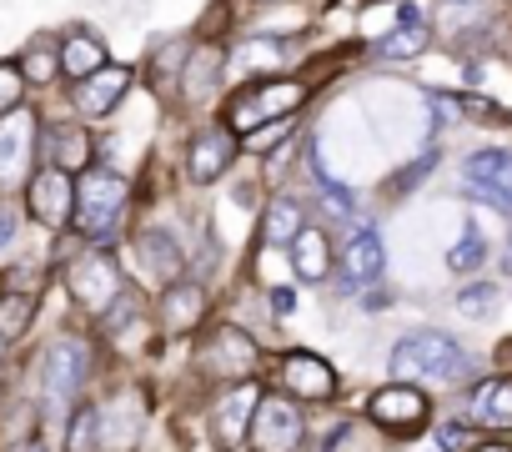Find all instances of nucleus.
Wrapping results in <instances>:
<instances>
[{
	"mask_svg": "<svg viewBox=\"0 0 512 452\" xmlns=\"http://www.w3.org/2000/svg\"><path fill=\"white\" fill-rule=\"evenodd\" d=\"M31 156H36V116L21 106L0 116V191H16L31 181Z\"/></svg>",
	"mask_w": 512,
	"mask_h": 452,
	"instance_id": "7ed1b4c3",
	"label": "nucleus"
},
{
	"mask_svg": "<svg viewBox=\"0 0 512 452\" xmlns=\"http://www.w3.org/2000/svg\"><path fill=\"white\" fill-rule=\"evenodd\" d=\"M302 81H277V86H262V91H246L241 101H236V111H231V131H256L262 121H272V116H292L297 106H302Z\"/></svg>",
	"mask_w": 512,
	"mask_h": 452,
	"instance_id": "39448f33",
	"label": "nucleus"
},
{
	"mask_svg": "<svg viewBox=\"0 0 512 452\" xmlns=\"http://www.w3.org/2000/svg\"><path fill=\"white\" fill-rule=\"evenodd\" d=\"M16 232H21L16 211H11V206H0V247H11V242H16Z\"/></svg>",
	"mask_w": 512,
	"mask_h": 452,
	"instance_id": "f704fd0d",
	"label": "nucleus"
},
{
	"mask_svg": "<svg viewBox=\"0 0 512 452\" xmlns=\"http://www.w3.org/2000/svg\"><path fill=\"white\" fill-rule=\"evenodd\" d=\"M66 287H71V297L86 312H106L111 297L121 292V277H116V262L111 257H81V262L66 267Z\"/></svg>",
	"mask_w": 512,
	"mask_h": 452,
	"instance_id": "6e6552de",
	"label": "nucleus"
},
{
	"mask_svg": "<svg viewBox=\"0 0 512 452\" xmlns=\"http://www.w3.org/2000/svg\"><path fill=\"white\" fill-rule=\"evenodd\" d=\"M292 252H297V277H302V282H322V277H327L332 252H327V237L317 232V226H307V232L292 242Z\"/></svg>",
	"mask_w": 512,
	"mask_h": 452,
	"instance_id": "4be33fe9",
	"label": "nucleus"
},
{
	"mask_svg": "<svg viewBox=\"0 0 512 452\" xmlns=\"http://www.w3.org/2000/svg\"><path fill=\"white\" fill-rule=\"evenodd\" d=\"M482 257H487V242L477 237V232H467L452 252H447V272H457V277H467V272H477L482 267Z\"/></svg>",
	"mask_w": 512,
	"mask_h": 452,
	"instance_id": "c85d7f7f",
	"label": "nucleus"
},
{
	"mask_svg": "<svg viewBox=\"0 0 512 452\" xmlns=\"http://www.w3.org/2000/svg\"><path fill=\"white\" fill-rule=\"evenodd\" d=\"M382 272H387L382 237L372 232V226H362V232L347 242V287H372V282H382Z\"/></svg>",
	"mask_w": 512,
	"mask_h": 452,
	"instance_id": "4468645a",
	"label": "nucleus"
},
{
	"mask_svg": "<svg viewBox=\"0 0 512 452\" xmlns=\"http://www.w3.org/2000/svg\"><path fill=\"white\" fill-rule=\"evenodd\" d=\"M437 442H442V452H457V447H467V427L462 422H442L437 427Z\"/></svg>",
	"mask_w": 512,
	"mask_h": 452,
	"instance_id": "72a5a7b5",
	"label": "nucleus"
},
{
	"mask_svg": "<svg viewBox=\"0 0 512 452\" xmlns=\"http://www.w3.org/2000/svg\"><path fill=\"white\" fill-rule=\"evenodd\" d=\"M136 252H141V267H146V277H156V282H166V287H176V277H181V252H176V242L166 237V232H141L136 237Z\"/></svg>",
	"mask_w": 512,
	"mask_h": 452,
	"instance_id": "dca6fc26",
	"label": "nucleus"
},
{
	"mask_svg": "<svg viewBox=\"0 0 512 452\" xmlns=\"http://www.w3.org/2000/svg\"><path fill=\"white\" fill-rule=\"evenodd\" d=\"M312 176H317V191H322V201H327L337 216H352V211H357V196H352V191H347V186H342V181H337V176L322 166V151H317V141H312Z\"/></svg>",
	"mask_w": 512,
	"mask_h": 452,
	"instance_id": "393cba45",
	"label": "nucleus"
},
{
	"mask_svg": "<svg viewBox=\"0 0 512 452\" xmlns=\"http://www.w3.org/2000/svg\"><path fill=\"white\" fill-rule=\"evenodd\" d=\"M126 206V181L116 171H86L76 181V226L86 237H106Z\"/></svg>",
	"mask_w": 512,
	"mask_h": 452,
	"instance_id": "f03ea898",
	"label": "nucleus"
},
{
	"mask_svg": "<svg viewBox=\"0 0 512 452\" xmlns=\"http://www.w3.org/2000/svg\"><path fill=\"white\" fill-rule=\"evenodd\" d=\"M201 367H206L216 382H241V377L256 367V347H251V337H246V332L221 327V332L201 347Z\"/></svg>",
	"mask_w": 512,
	"mask_h": 452,
	"instance_id": "1a4fd4ad",
	"label": "nucleus"
},
{
	"mask_svg": "<svg viewBox=\"0 0 512 452\" xmlns=\"http://www.w3.org/2000/svg\"><path fill=\"white\" fill-rule=\"evenodd\" d=\"M51 166L56 171H86L91 166V141L81 126H51Z\"/></svg>",
	"mask_w": 512,
	"mask_h": 452,
	"instance_id": "6ab92c4d",
	"label": "nucleus"
},
{
	"mask_svg": "<svg viewBox=\"0 0 512 452\" xmlns=\"http://www.w3.org/2000/svg\"><path fill=\"white\" fill-rule=\"evenodd\" d=\"M507 272H512V242H507Z\"/></svg>",
	"mask_w": 512,
	"mask_h": 452,
	"instance_id": "58836bf2",
	"label": "nucleus"
},
{
	"mask_svg": "<svg viewBox=\"0 0 512 452\" xmlns=\"http://www.w3.org/2000/svg\"><path fill=\"white\" fill-rule=\"evenodd\" d=\"M477 452H512V447H502V442H487V447H477Z\"/></svg>",
	"mask_w": 512,
	"mask_h": 452,
	"instance_id": "4c0bfd02",
	"label": "nucleus"
},
{
	"mask_svg": "<svg viewBox=\"0 0 512 452\" xmlns=\"http://www.w3.org/2000/svg\"><path fill=\"white\" fill-rule=\"evenodd\" d=\"M427 46H432V26H422V21H417V11H402V31H392V36L382 41V51H387L392 61L422 56Z\"/></svg>",
	"mask_w": 512,
	"mask_h": 452,
	"instance_id": "5701e85b",
	"label": "nucleus"
},
{
	"mask_svg": "<svg viewBox=\"0 0 512 452\" xmlns=\"http://www.w3.org/2000/svg\"><path fill=\"white\" fill-rule=\"evenodd\" d=\"M256 387H246V382H236L231 392H221L216 397V407H211V437L221 442V447H236L246 432H251V417H256Z\"/></svg>",
	"mask_w": 512,
	"mask_h": 452,
	"instance_id": "9b49d317",
	"label": "nucleus"
},
{
	"mask_svg": "<svg viewBox=\"0 0 512 452\" xmlns=\"http://www.w3.org/2000/svg\"><path fill=\"white\" fill-rule=\"evenodd\" d=\"M472 372H477V362L447 332H412L392 347L397 382H467Z\"/></svg>",
	"mask_w": 512,
	"mask_h": 452,
	"instance_id": "f257e3e1",
	"label": "nucleus"
},
{
	"mask_svg": "<svg viewBox=\"0 0 512 452\" xmlns=\"http://www.w3.org/2000/svg\"><path fill=\"white\" fill-rule=\"evenodd\" d=\"M61 71L71 81H91L96 71H106V46L96 36H86V31H71L66 46H61Z\"/></svg>",
	"mask_w": 512,
	"mask_h": 452,
	"instance_id": "a211bd4d",
	"label": "nucleus"
},
{
	"mask_svg": "<svg viewBox=\"0 0 512 452\" xmlns=\"http://www.w3.org/2000/svg\"><path fill=\"white\" fill-rule=\"evenodd\" d=\"M26 71V81H36V86H46L51 76H56V66H61V51H51V41H36L31 51H26V61H21Z\"/></svg>",
	"mask_w": 512,
	"mask_h": 452,
	"instance_id": "cd10ccee",
	"label": "nucleus"
},
{
	"mask_svg": "<svg viewBox=\"0 0 512 452\" xmlns=\"http://www.w3.org/2000/svg\"><path fill=\"white\" fill-rule=\"evenodd\" d=\"M282 382H287L297 397H312V402H327V397L337 392V372H332L322 357H312V352H292V357L282 362Z\"/></svg>",
	"mask_w": 512,
	"mask_h": 452,
	"instance_id": "f8f14e48",
	"label": "nucleus"
},
{
	"mask_svg": "<svg viewBox=\"0 0 512 452\" xmlns=\"http://www.w3.org/2000/svg\"><path fill=\"white\" fill-rule=\"evenodd\" d=\"M0 357H6V342H0Z\"/></svg>",
	"mask_w": 512,
	"mask_h": 452,
	"instance_id": "ea45409f",
	"label": "nucleus"
},
{
	"mask_svg": "<svg viewBox=\"0 0 512 452\" xmlns=\"http://www.w3.org/2000/svg\"><path fill=\"white\" fill-rule=\"evenodd\" d=\"M251 442L262 452H292L302 442V417L287 397H262L251 417Z\"/></svg>",
	"mask_w": 512,
	"mask_h": 452,
	"instance_id": "0eeeda50",
	"label": "nucleus"
},
{
	"mask_svg": "<svg viewBox=\"0 0 512 452\" xmlns=\"http://www.w3.org/2000/svg\"><path fill=\"white\" fill-rule=\"evenodd\" d=\"M201 287H186V282H176V287H166V327L171 332H181V327H191L196 317H201Z\"/></svg>",
	"mask_w": 512,
	"mask_h": 452,
	"instance_id": "b1692460",
	"label": "nucleus"
},
{
	"mask_svg": "<svg viewBox=\"0 0 512 452\" xmlns=\"http://www.w3.org/2000/svg\"><path fill=\"white\" fill-rule=\"evenodd\" d=\"M16 452H46V447H41V442H21Z\"/></svg>",
	"mask_w": 512,
	"mask_h": 452,
	"instance_id": "e433bc0d",
	"label": "nucleus"
},
{
	"mask_svg": "<svg viewBox=\"0 0 512 452\" xmlns=\"http://www.w3.org/2000/svg\"><path fill=\"white\" fill-rule=\"evenodd\" d=\"M287 66V56H282V46L277 41H241L236 51H231V71H241V76H272V71H282Z\"/></svg>",
	"mask_w": 512,
	"mask_h": 452,
	"instance_id": "aec40b11",
	"label": "nucleus"
},
{
	"mask_svg": "<svg viewBox=\"0 0 512 452\" xmlns=\"http://www.w3.org/2000/svg\"><path fill=\"white\" fill-rule=\"evenodd\" d=\"M101 412L96 407H81L76 412V422H71V437H66V452H96V442H101Z\"/></svg>",
	"mask_w": 512,
	"mask_h": 452,
	"instance_id": "c756f323",
	"label": "nucleus"
},
{
	"mask_svg": "<svg viewBox=\"0 0 512 452\" xmlns=\"http://www.w3.org/2000/svg\"><path fill=\"white\" fill-rule=\"evenodd\" d=\"M211 86H216V51H196V61L186 71V96L201 101V96H211Z\"/></svg>",
	"mask_w": 512,
	"mask_h": 452,
	"instance_id": "7c9ffc66",
	"label": "nucleus"
},
{
	"mask_svg": "<svg viewBox=\"0 0 512 452\" xmlns=\"http://www.w3.org/2000/svg\"><path fill=\"white\" fill-rule=\"evenodd\" d=\"M86 367H91V357H86V347H81L76 337L51 342V347H46V357H41V387H46V397H51L56 407H66V402L81 392Z\"/></svg>",
	"mask_w": 512,
	"mask_h": 452,
	"instance_id": "20e7f679",
	"label": "nucleus"
},
{
	"mask_svg": "<svg viewBox=\"0 0 512 452\" xmlns=\"http://www.w3.org/2000/svg\"><path fill=\"white\" fill-rule=\"evenodd\" d=\"M126 86H131V71H126V66H106V71H96L91 81L76 86V106H81L86 116H106V111L126 96Z\"/></svg>",
	"mask_w": 512,
	"mask_h": 452,
	"instance_id": "2eb2a0df",
	"label": "nucleus"
},
{
	"mask_svg": "<svg viewBox=\"0 0 512 452\" xmlns=\"http://www.w3.org/2000/svg\"><path fill=\"white\" fill-rule=\"evenodd\" d=\"M262 237H267V252H272V247H287V242H297V237H302V206H297L292 196H282V201H272V206H267V226H262Z\"/></svg>",
	"mask_w": 512,
	"mask_h": 452,
	"instance_id": "412c9836",
	"label": "nucleus"
},
{
	"mask_svg": "<svg viewBox=\"0 0 512 452\" xmlns=\"http://www.w3.org/2000/svg\"><path fill=\"white\" fill-rule=\"evenodd\" d=\"M467 191L497 211H512V151H477L462 166Z\"/></svg>",
	"mask_w": 512,
	"mask_h": 452,
	"instance_id": "423d86ee",
	"label": "nucleus"
},
{
	"mask_svg": "<svg viewBox=\"0 0 512 452\" xmlns=\"http://www.w3.org/2000/svg\"><path fill=\"white\" fill-rule=\"evenodd\" d=\"M272 302H277V312H282V317H287V312L297 307V297H292V287H277V292H272Z\"/></svg>",
	"mask_w": 512,
	"mask_h": 452,
	"instance_id": "c9c22d12",
	"label": "nucleus"
},
{
	"mask_svg": "<svg viewBox=\"0 0 512 452\" xmlns=\"http://www.w3.org/2000/svg\"><path fill=\"white\" fill-rule=\"evenodd\" d=\"M231 131H206V136H196L191 141V181L196 186H206V181H216L226 166H231Z\"/></svg>",
	"mask_w": 512,
	"mask_h": 452,
	"instance_id": "f3484780",
	"label": "nucleus"
},
{
	"mask_svg": "<svg viewBox=\"0 0 512 452\" xmlns=\"http://www.w3.org/2000/svg\"><path fill=\"white\" fill-rule=\"evenodd\" d=\"M492 302H497V287H492V282H472V287H462V297H457V307H462L467 317H487Z\"/></svg>",
	"mask_w": 512,
	"mask_h": 452,
	"instance_id": "2f4dec72",
	"label": "nucleus"
},
{
	"mask_svg": "<svg viewBox=\"0 0 512 452\" xmlns=\"http://www.w3.org/2000/svg\"><path fill=\"white\" fill-rule=\"evenodd\" d=\"M31 297H21V292H6V297H0V342H6V337H21L26 327H31Z\"/></svg>",
	"mask_w": 512,
	"mask_h": 452,
	"instance_id": "a878e982",
	"label": "nucleus"
},
{
	"mask_svg": "<svg viewBox=\"0 0 512 452\" xmlns=\"http://www.w3.org/2000/svg\"><path fill=\"white\" fill-rule=\"evenodd\" d=\"M477 407L497 422V427H512V382H487L477 392Z\"/></svg>",
	"mask_w": 512,
	"mask_h": 452,
	"instance_id": "bb28decb",
	"label": "nucleus"
},
{
	"mask_svg": "<svg viewBox=\"0 0 512 452\" xmlns=\"http://www.w3.org/2000/svg\"><path fill=\"white\" fill-rule=\"evenodd\" d=\"M372 417L382 427H397V432H417L427 422V397L412 392V387H382L372 397Z\"/></svg>",
	"mask_w": 512,
	"mask_h": 452,
	"instance_id": "ddd939ff",
	"label": "nucleus"
},
{
	"mask_svg": "<svg viewBox=\"0 0 512 452\" xmlns=\"http://www.w3.org/2000/svg\"><path fill=\"white\" fill-rule=\"evenodd\" d=\"M71 211H76V186H71V176L66 171H41V176H31V216L41 221V226H51V232H61V226L71 221Z\"/></svg>",
	"mask_w": 512,
	"mask_h": 452,
	"instance_id": "9d476101",
	"label": "nucleus"
},
{
	"mask_svg": "<svg viewBox=\"0 0 512 452\" xmlns=\"http://www.w3.org/2000/svg\"><path fill=\"white\" fill-rule=\"evenodd\" d=\"M427 452H432V447H427ZM437 452H442V447H437Z\"/></svg>",
	"mask_w": 512,
	"mask_h": 452,
	"instance_id": "a19ab883",
	"label": "nucleus"
},
{
	"mask_svg": "<svg viewBox=\"0 0 512 452\" xmlns=\"http://www.w3.org/2000/svg\"><path fill=\"white\" fill-rule=\"evenodd\" d=\"M21 86H26V76L16 66H0V116L21 111Z\"/></svg>",
	"mask_w": 512,
	"mask_h": 452,
	"instance_id": "473e14b6",
	"label": "nucleus"
}]
</instances>
